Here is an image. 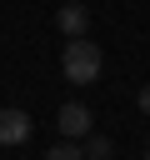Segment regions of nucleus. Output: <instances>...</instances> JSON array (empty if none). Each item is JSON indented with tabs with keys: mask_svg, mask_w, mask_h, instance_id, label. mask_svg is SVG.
<instances>
[{
	"mask_svg": "<svg viewBox=\"0 0 150 160\" xmlns=\"http://www.w3.org/2000/svg\"><path fill=\"white\" fill-rule=\"evenodd\" d=\"M100 70H105L100 45H90L85 35H75V40L65 45V55H60V75H65L70 85H95V80H100Z\"/></svg>",
	"mask_w": 150,
	"mask_h": 160,
	"instance_id": "obj_1",
	"label": "nucleus"
},
{
	"mask_svg": "<svg viewBox=\"0 0 150 160\" xmlns=\"http://www.w3.org/2000/svg\"><path fill=\"white\" fill-rule=\"evenodd\" d=\"M55 125H60V135H65V140H85V135H90V125H95V115H90V105L70 100V105H60Z\"/></svg>",
	"mask_w": 150,
	"mask_h": 160,
	"instance_id": "obj_2",
	"label": "nucleus"
},
{
	"mask_svg": "<svg viewBox=\"0 0 150 160\" xmlns=\"http://www.w3.org/2000/svg\"><path fill=\"white\" fill-rule=\"evenodd\" d=\"M30 130H35V120H30L20 105H5V110H0V145H25Z\"/></svg>",
	"mask_w": 150,
	"mask_h": 160,
	"instance_id": "obj_3",
	"label": "nucleus"
},
{
	"mask_svg": "<svg viewBox=\"0 0 150 160\" xmlns=\"http://www.w3.org/2000/svg\"><path fill=\"white\" fill-rule=\"evenodd\" d=\"M55 25L75 40V35H85V25H90V10L80 5V0H70V5H60V15H55Z\"/></svg>",
	"mask_w": 150,
	"mask_h": 160,
	"instance_id": "obj_4",
	"label": "nucleus"
},
{
	"mask_svg": "<svg viewBox=\"0 0 150 160\" xmlns=\"http://www.w3.org/2000/svg\"><path fill=\"white\" fill-rule=\"evenodd\" d=\"M80 150H85V160H110V155H115V145H110L105 135H85Z\"/></svg>",
	"mask_w": 150,
	"mask_h": 160,
	"instance_id": "obj_5",
	"label": "nucleus"
},
{
	"mask_svg": "<svg viewBox=\"0 0 150 160\" xmlns=\"http://www.w3.org/2000/svg\"><path fill=\"white\" fill-rule=\"evenodd\" d=\"M45 160H85V150H80L75 140H60V145H50V150H45Z\"/></svg>",
	"mask_w": 150,
	"mask_h": 160,
	"instance_id": "obj_6",
	"label": "nucleus"
},
{
	"mask_svg": "<svg viewBox=\"0 0 150 160\" xmlns=\"http://www.w3.org/2000/svg\"><path fill=\"white\" fill-rule=\"evenodd\" d=\"M140 110L150 115V85H140Z\"/></svg>",
	"mask_w": 150,
	"mask_h": 160,
	"instance_id": "obj_7",
	"label": "nucleus"
},
{
	"mask_svg": "<svg viewBox=\"0 0 150 160\" xmlns=\"http://www.w3.org/2000/svg\"><path fill=\"white\" fill-rule=\"evenodd\" d=\"M145 160H150V155H145Z\"/></svg>",
	"mask_w": 150,
	"mask_h": 160,
	"instance_id": "obj_8",
	"label": "nucleus"
}]
</instances>
